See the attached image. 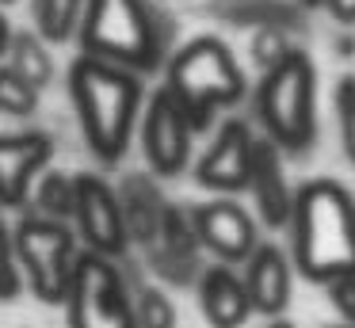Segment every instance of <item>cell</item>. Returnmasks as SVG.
I'll use <instances>...</instances> for the list:
<instances>
[{
    "instance_id": "19",
    "label": "cell",
    "mask_w": 355,
    "mask_h": 328,
    "mask_svg": "<svg viewBox=\"0 0 355 328\" xmlns=\"http://www.w3.org/2000/svg\"><path fill=\"white\" fill-rule=\"evenodd\" d=\"M39 210L50 221L77 218V175H62V172L46 175L39 183Z\"/></svg>"
},
{
    "instance_id": "11",
    "label": "cell",
    "mask_w": 355,
    "mask_h": 328,
    "mask_svg": "<svg viewBox=\"0 0 355 328\" xmlns=\"http://www.w3.org/2000/svg\"><path fill=\"white\" fill-rule=\"evenodd\" d=\"M191 221H195V233H199V244L214 252L222 264H248L252 252L260 248L252 218L233 198H214V202L191 206Z\"/></svg>"
},
{
    "instance_id": "7",
    "label": "cell",
    "mask_w": 355,
    "mask_h": 328,
    "mask_svg": "<svg viewBox=\"0 0 355 328\" xmlns=\"http://www.w3.org/2000/svg\"><path fill=\"white\" fill-rule=\"evenodd\" d=\"M16 252L24 264L31 290L42 302H65L73 286V271H77V248H73V233L62 221L50 218H31L19 221L16 229Z\"/></svg>"
},
{
    "instance_id": "13",
    "label": "cell",
    "mask_w": 355,
    "mask_h": 328,
    "mask_svg": "<svg viewBox=\"0 0 355 328\" xmlns=\"http://www.w3.org/2000/svg\"><path fill=\"white\" fill-rule=\"evenodd\" d=\"M50 157H54V141L39 130L0 137V202H24L27 191H31V180L50 164Z\"/></svg>"
},
{
    "instance_id": "23",
    "label": "cell",
    "mask_w": 355,
    "mask_h": 328,
    "mask_svg": "<svg viewBox=\"0 0 355 328\" xmlns=\"http://www.w3.org/2000/svg\"><path fill=\"white\" fill-rule=\"evenodd\" d=\"M16 294H19V252H16V236L0 221V302H12Z\"/></svg>"
},
{
    "instance_id": "14",
    "label": "cell",
    "mask_w": 355,
    "mask_h": 328,
    "mask_svg": "<svg viewBox=\"0 0 355 328\" xmlns=\"http://www.w3.org/2000/svg\"><path fill=\"white\" fill-rule=\"evenodd\" d=\"M245 286L252 309L263 317H279L291 305V259L275 244H260L245 264Z\"/></svg>"
},
{
    "instance_id": "15",
    "label": "cell",
    "mask_w": 355,
    "mask_h": 328,
    "mask_svg": "<svg viewBox=\"0 0 355 328\" xmlns=\"http://www.w3.org/2000/svg\"><path fill=\"white\" fill-rule=\"evenodd\" d=\"M199 305H202V313H207L210 328H241L252 317V297H248L245 279L225 264L210 267V271L202 275Z\"/></svg>"
},
{
    "instance_id": "26",
    "label": "cell",
    "mask_w": 355,
    "mask_h": 328,
    "mask_svg": "<svg viewBox=\"0 0 355 328\" xmlns=\"http://www.w3.org/2000/svg\"><path fill=\"white\" fill-rule=\"evenodd\" d=\"M321 4L332 12V19H340V23H355V0H321Z\"/></svg>"
},
{
    "instance_id": "25",
    "label": "cell",
    "mask_w": 355,
    "mask_h": 328,
    "mask_svg": "<svg viewBox=\"0 0 355 328\" xmlns=\"http://www.w3.org/2000/svg\"><path fill=\"white\" fill-rule=\"evenodd\" d=\"M329 297L336 305V313L347 320V328H355V275H344V279L329 282Z\"/></svg>"
},
{
    "instance_id": "27",
    "label": "cell",
    "mask_w": 355,
    "mask_h": 328,
    "mask_svg": "<svg viewBox=\"0 0 355 328\" xmlns=\"http://www.w3.org/2000/svg\"><path fill=\"white\" fill-rule=\"evenodd\" d=\"M8 42H12V31H8V19L0 15V50H8Z\"/></svg>"
},
{
    "instance_id": "30",
    "label": "cell",
    "mask_w": 355,
    "mask_h": 328,
    "mask_svg": "<svg viewBox=\"0 0 355 328\" xmlns=\"http://www.w3.org/2000/svg\"><path fill=\"white\" fill-rule=\"evenodd\" d=\"M0 4H12V0H0Z\"/></svg>"
},
{
    "instance_id": "17",
    "label": "cell",
    "mask_w": 355,
    "mask_h": 328,
    "mask_svg": "<svg viewBox=\"0 0 355 328\" xmlns=\"http://www.w3.org/2000/svg\"><path fill=\"white\" fill-rule=\"evenodd\" d=\"M8 69L16 76H24L35 92H42L54 76V61L46 53V42L39 35H12L8 42Z\"/></svg>"
},
{
    "instance_id": "9",
    "label": "cell",
    "mask_w": 355,
    "mask_h": 328,
    "mask_svg": "<svg viewBox=\"0 0 355 328\" xmlns=\"http://www.w3.org/2000/svg\"><path fill=\"white\" fill-rule=\"evenodd\" d=\"M77 225L80 236L88 241V252L100 256H123L130 244V229H126L123 198L100 180V175H77Z\"/></svg>"
},
{
    "instance_id": "2",
    "label": "cell",
    "mask_w": 355,
    "mask_h": 328,
    "mask_svg": "<svg viewBox=\"0 0 355 328\" xmlns=\"http://www.w3.org/2000/svg\"><path fill=\"white\" fill-rule=\"evenodd\" d=\"M69 96L77 107L85 141L103 164H115L126 153L141 107V80L138 73L111 61L80 53L69 69Z\"/></svg>"
},
{
    "instance_id": "1",
    "label": "cell",
    "mask_w": 355,
    "mask_h": 328,
    "mask_svg": "<svg viewBox=\"0 0 355 328\" xmlns=\"http://www.w3.org/2000/svg\"><path fill=\"white\" fill-rule=\"evenodd\" d=\"M294 264L313 282L355 275V198L336 180H309L294 191Z\"/></svg>"
},
{
    "instance_id": "20",
    "label": "cell",
    "mask_w": 355,
    "mask_h": 328,
    "mask_svg": "<svg viewBox=\"0 0 355 328\" xmlns=\"http://www.w3.org/2000/svg\"><path fill=\"white\" fill-rule=\"evenodd\" d=\"M332 103H336V126H340V145H344L347 160L355 164V76H340L336 92H332Z\"/></svg>"
},
{
    "instance_id": "5",
    "label": "cell",
    "mask_w": 355,
    "mask_h": 328,
    "mask_svg": "<svg viewBox=\"0 0 355 328\" xmlns=\"http://www.w3.org/2000/svg\"><path fill=\"white\" fill-rule=\"evenodd\" d=\"M256 114L283 153H302L317 137V69L306 50H291L256 88Z\"/></svg>"
},
{
    "instance_id": "12",
    "label": "cell",
    "mask_w": 355,
    "mask_h": 328,
    "mask_svg": "<svg viewBox=\"0 0 355 328\" xmlns=\"http://www.w3.org/2000/svg\"><path fill=\"white\" fill-rule=\"evenodd\" d=\"M248 191L256 198L260 221L268 229H283L294 218V191L286 183V168H283V149L271 137H256L252 145V180Z\"/></svg>"
},
{
    "instance_id": "8",
    "label": "cell",
    "mask_w": 355,
    "mask_h": 328,
    "mask_svg": "<svg viewBox=\"0 0 355 328\" xmlns=\"http://www.w3.org/2000/svg\"><path fill=\"white\" fill-rule=\"evenodd\" d=\"M191 137L195 126L176 103V96L168 88H157L141 119V149H146L149 168L157 175H180L191 157Z\"/></svg>"
},
{
    "instance_id": "10",
    "label": "cell",
    "mask_w": 355,
    "mask_h": 328,
    "mask_svg": "<svg viewBox=\"0 0 355 328\" xmlns=\"http://www.w3.org/2000/svg\"><path fill=\"white\" fill-rule=\"evenodd\" d=\"M252 130L241 119L222 122V130L214 134L210 149L199 157L195 164V180L199 187L222 191V195H233V191H245L248 180H252Z\"/></svg>"
},
{
    "instance_id": "24",
    "label": "cell",
    "mask_w": 355,
    "mask_h": 328,
    "mask_svg": "<svg viewBox=\"0 0 355 328\" xmlns=\"http://www.w3.org/2000/svg\"><path fill=\"white\" fill-rule=\"evenodd\" d=\"M291 50H294V46L286 42V35H283L279 27H271V23L252 35V58H256V65H260L263 73H268V69H275Z\"/></svg>"
},
{
    "instance_id": "28",
    "label": "cell",
    "mask_w": 355,
    "mask_h": 328,
    "mask_svg": "<svg viewBox=\"0 0 355 328\" xmlns=\"http://www.w3.org/2000/svg\"><path fill=\"white\" fill-rule=\"evenodd\" d=\"M268 328H294V325H291V320H283V317H275V320H271Z\"/></svg>"
},
{
    "instance_id": "29",
    "label": "cell",
    "mask_w": 355,
    "mask_h": 328,
    "mask_svg": "<svg viewBox=\"0 0 355 328\" xmlns=\"http://www.w3.org/2000/svg\"><path fill=\"white\" fill-rule=\"evenodd\" d=\"M302 4H321V0H302Z\"/></svg>"
},
{
    "instance_id": "22",
    "label": "cell",
    "mask_w": 355,
    "mask_h": 328,
    "mask_svg": "<svg viewBox=\"0 0 355 328\" xmlns=\"http://www.w3.org/2000/svg\"><path fill=\"white\" fill-rule=\"evenodd\" d=\"M35 107H39V92L4 65L0 69V111L4 114H35Z\"/></svg>"
},
{
    "instance_id": "16",
    "label": "cell",
    "mask_w": 355,
    "mask_h": 328,
    "mask_svg": "<svg viewBox=\"0 0 355 328\" xmlns=\"http://www.w3.org/2000/svg\"><path fill=\"white\" fill-rule=\"evenodd\" d=\"M164 210H168V206H164L161 198H157L153 183H146L141 175H134V180H126L123 214H126V229H130V236H138V241L153 244L157 236H161Z\"/></svg>"
},
{
    "instance_id": "21",
    "label": "cell",
    "mask_w": 355,
    "mask_h": 328,
    "mask_svg": "<svg viewBox=\"0 0 355 328\" xmlns=\"http://www.w3.org/2000/svg\"><path fill=\"white\" fill-rule=\"evenodd\" d=\"M134 317H138V328H176V309H172L168 294L157 286H146L138 294Z\"/></svg>"
},
{
    "instance_id": "3",
    "label": "cell",
    "mask_w": 355,
    "mask_h": 328,
    "mask_svg": "<svg viewBox=\"0 0 355 328\" xmlns=\"http://www.w3.org/2000/svg\"><path fill=\"white\" fill-rule=\"evenodd\" d=\"M164 88L176 96V103L184 107V114L191 119L195 130H207L210 114L218 107L241 103L248 84H245V73H241L237 58L230 53V46L222 38L202 35L172 53Z\"/></svg>"
},
{
    "instance_id": "6",
    "label": "cell",
    "mask_w": 355,
    "mask_h": 328,
    "mask_svg": "<svg viewBox=\"0 0 355 328\" xmlns=\"http://www.w3.org/2000/svg\"><path fill=\"white\" fill-rule=\"evenodd\" d=\"M69 328H138L134 302L107 256L85 252L69 286Z\"/></svg>"
},
{
    "instance_id": "4",
    "label": "cell",
    "mask_w": 355,
    "mask_h": 328,
    "mask_svg": "<svg viewBox=\"0 0 355 328\" xmlns=\"http://www.w3.org/2000/svg\"><path fill=\"white\" fill-rule=\"evenodd\" d=\"M77 35L88 58L123 65L130 73H149L161 65L164 38L146 0H85Z\"/></svg>"
},
{
    "instance_id": "18",
    "label": "cell",
    "mask_w": 355,
    "mask_h": 328,
    "mask_svg": "<svg viewBox=\"0 0 355 328\" xmlns=\"http://www.w3.org/2000/svg\"><path fill=\"white\" fill-rule=\"evenodd\" d=\"M80 19H85V0H35L39 38L46 42H65L73 31H80Z\"/></svg>"
}]
</instances>
